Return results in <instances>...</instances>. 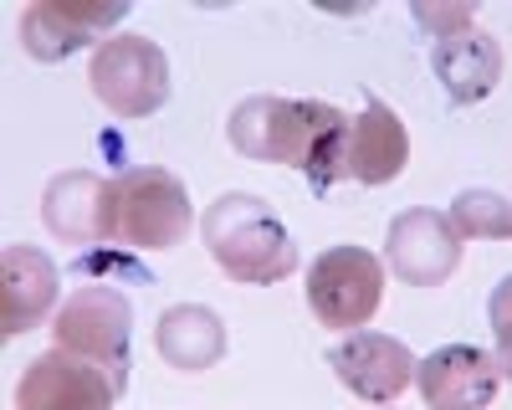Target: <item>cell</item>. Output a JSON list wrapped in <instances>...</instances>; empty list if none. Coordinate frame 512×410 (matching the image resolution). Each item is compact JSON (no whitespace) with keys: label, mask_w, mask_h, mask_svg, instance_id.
Here are the masks:
<instances>
[{"label":"cell","mask_w":512,"mask_h":410,"mask_svg":"<svg viewBox=\"0 0 512 410\" xmlns=\"http://www.w3.org/2000/svg\"><path fill=\"white\" fill-rule=\"evenodd\" d=\"M349 123L338 108L318 98H246L231 113V144L246 159H267V164H292L303 170L308 185L323 195L349 175Z\"/></svg>","instance_id":"1"},{"label":"cell","mask_w":512,"mask_h":410,"mask_svg":"<svg viewBox=\"0 0 512 410\" xmlns=\"http://www.w3.org/2000/svg\"><path fill=\"white\" fill-rule=\"evenodd\" d=\"M410 16L431 31L436 41H446V36H461V31H472V21H477V6L472 0H451V6H436V0H415L410 6Z\"/></svg>","instance_id":"18"},{"label":"cell","mask_w":512,"mask_h":410,"mask_svg":"<svg viewBox=\"0 0 512 410\" xmlns=\"http://www.w3.org/2000/svg\"><path fill=\"white\" fill-rule=\"evenodd\" d=\"M431 72L446 88L451 108H472L502 82V47H497V36H487V31L446 36V41H436V52H431Z\"/></svg>","instance_id":"15"},{"label":"cell","mask_w":512,"mask_h":410,"mask_svg":"<svg viewBox=\"0 0 512 410\" xmlns=\"http://www.w3.org/2000/svg\"><path fill=\"white\" fill-rule=\"evenodd\" d=\"M118 400L113 375L98 359H82L72 349H52L26 364V375L16 385L21 410H108Z\"/></svg>","instance_id":"7"},{"label":"cell","mask_w":512,"mask_h":410,"mask_svg":"<svg viewBox=\"0 0 512 410\" xmlns=\"http://www.w3.org/2000/svg\"><path fill=\"white\" fill-rule=\"evenodd\" d=\"M52 334L62 349L82 354V359H98L118 395L128 385V339H134V308H128L123 293H113V287L93 282V287H77V293L57 308L52 318Z\"/></svg>","instance_id":"5"},{"label":"cell","mask_w":512,"mask_h":410,"mask_svg":"<svg viewBox=\"0 0 512 410\" xmlns=\"http://www.w3.org/2000/svg\"><path fill=\"white\" fill-rule=\"evenodd\" d=\"M113 221L128 252H164L190 231V190L164 170H123L113 180Z\"/></svg>","instance_id":"4"},{"label":"cell","mask_w":512,"mask_h":410,"mask_svg":"<svg viewBox=\"0 0 512 410\" xmlns=\"http://www.w3.org/2000/svg\"><path fill=\"white\" fill-rule=\"evenodd\" d=\"M93 98L118 118H149L169 103V57L139 31H118L93 52Z\"/></svg>","instance_id":"3"},{"label":"cell","mask_w":512,"mask_h":410,"mask_svg":"<svg viewBox=\"0 0 512 410\" xmlns=\"http://www.w3.org/2000/svg\"><path fill=\"white\" fill-rule=\"evenodd\" d=\"M384 303V267L364 246H328L308 267V308L323 328H364Z\"/></svg>","instance_id":"6"},{"label":"cell","mask_w":512,"mask_h":410,"mask_svg":"<svg viewBox=\"0 0 512 410\" xmlns=\"http://www.w3.org/2000/svg\"><path fill=\"white\" fill-rule=\"evenodd\" d=\"M154 344H159L169 369H180V375H205V369L226 354V323H221V313H210L200 303H185V308H169L159 318Z\"/></svg>","instance_id":"16"},{"label":"cell","mask_w":512,"mask_h":410,"mask_svg":"<svg viewBox=\"0 0 512 410\" xmlns=\"http://www.w3.org/2000/svg\"><path fill=\"white\" fill-rule=\"evenodd\" d=\"M128 6L108 0V6H62V0H36L21 16V47L36 62H67L72 52L93 47V41L123 21Z\"/></svg>","instance_id":"13"},{"label":"cell","mask_w":512,"mask_h":410,"mask_svg":"<svg viewBox=\"0 0 512 410\" xmlns=\"http://www.w3.org/2000/svg\"><path fill=\"white\" fill-rule=\"evenodd\" d=\"M328 364H333V375L369 405L400 400L410 390V380H415L410 349L400 339H390V334H349L344 344L328 349Z\"/></svg>","instance_id":"10"},{"label":"cell","mask_w":512,"mask_h":410,"mask_svg":"<svg viewBox=\"0 0 512 410\" xmlns=\"http://www.w3.org/2000/svg\"><path fill=\"white\" fill-rule=\"evenodd\" d=\"M405 164H410V134L400 113L369 93L364 113L349 123V175L359 185H390L405 175Z\"/></svg>","instance_id":"14"},{"label":"cell","mask_w":512,"mask_h":410,"mask_svg":"<svg viewBox=\"0 0 512 410\" xmlns=\"http://www.w3.org/2000/svg\"><path fill=\"white\" fill-rule=\"evenodd\" d=\"M57 287H62L57 262L41 257L26 241H11L6 257H0V334L21 339L31 328H41L57 303Z\"/></svg>","instance_id":"12"},{"label":"cell","mask_w":512,"mask_h":410,"mask_svg":"<svg viewBox=\"0 0 512 410\" xmlns=\"http://www.w3.org/2000/svg\"><path fill=\"white\" fill-rule=\"evenodd\" d=\"M205 252L231 282L267 287L297 272V241L262 195H221L205 211Z\"/></svg>","instance_id":"2"},{"label":"cell","mask_w":512,"mask_h":410,"mask_svg":"<svg viewBox=\"0 0 512 410\" xmlns=\"http://www.w3.org/2000/svg\"><path fill=\"white\" fill-rule=\"evenodd\" d=\"M384 257H390L400 282L441 287L461 267V236L451 231L446 211H405L384 236Z\"/></svg>","instance_id":"8"},{"label":"cell","mask_w":512,"mask_h":410,"mask_svg":"<svg viewBox=\"0 0 512 410\" xmlns=\"http://www.w3.org/2000/svg\"><path fill=\"white\" fill-rule=\"evenodd\" d=\"M451 231L466 241V236H482V241H507L512 236V205L507 195L497 190H461L446 211Z\"/></svg>","instance_id":"17"},{"label":"cell","mask_w":512,"mask_h":410,"mask_svg":"<svg viewBox=\"0 0 512 410\" xmlns=\"http://www.w3.org/2000/svg\"><path fill=\"white\" fill-rule=\"evenodd\" d=\"M41 221L52 226L57 241L67 246H103L118 241V221H113V180L72 170L57 175L41 195Z\"/></svg>","instance_id":"9"},{"label":"cell","mask_w":512,"mask_h":410,"mask_svg":"<svg viewBox=\"0 0 512 410\" xmlns=\"http://www.w3.org/2000/svg\"><path fill=\"white\" fill-rule=\"evenodd\" d=\"M420 380V400L436 410H482L497 390H502V364L472 344H446L431 359L415 364Z\"/></svg>","instance_id":"11"}]
</instances>
